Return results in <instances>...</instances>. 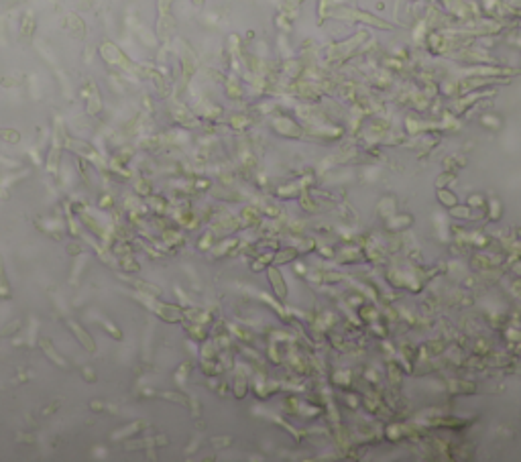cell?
Here are the masks:
<instances>
[{"mask_svg":"<svg viewBox=\"0 0 521 462\" xmlns=\"http://www.w3.org/2000/svg\"><path fill=\"white\" fill-rule=\"evenodd\" d=\"M411 2H415V0H411Z\"/></svg>","mask_w":521,"mask_h":462,"instance_id":"1","label":"cell"}]
</instances>
